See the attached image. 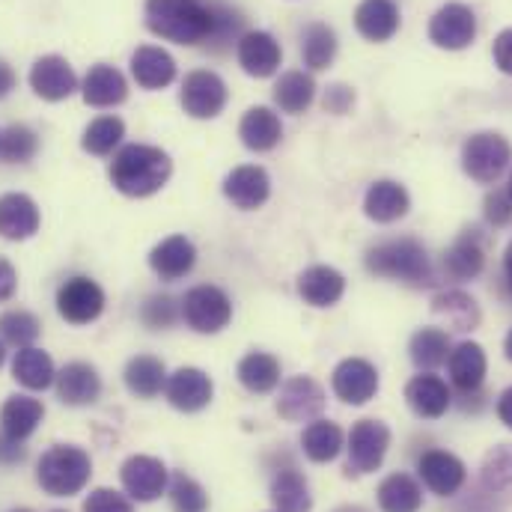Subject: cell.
<instances>
[{
  "mask_svg": "<svg viewBox=\"0 0 512 512\" xmlns=\"http://www.w3.org/2000/svg\"><path fill=\"white\" fill-rule=\"evenodd\" d=\"M146 27L176 45H200L212 33V6L203 0H146Z\"/></svg>",
  "mask_w": 512,
  "mask_h": 512,
  "instance_id": "1",
  "label": "cell"
},
{
  "mask_svg": "<svg viewBox=\"0 0 512 512\" xmlns=\"http://www.w3.org/2000/svg\"><path fill=\"white\" fill-rule=\"evenodd\" d=\"M170 173H173L170 155L146 143H131L120 149V155L111 164V182L126 197H149L161 191Z\"/></svg>",
  "mask_w": 512,
  "mask_h": 512,
  "instance_id": "2",
  "label": "cell"
},
{
  "mask_svg": "<svg viewBox=\"0 0 512 512\" xmlns=\"http://www.w3.org/2000/svg\"><path fill=\"white\" fill-rule=\"evenodd\" d=\"M93 477L90 456L75 444H54L48 453H42L36 480L39 486L54 498H72L78 495Z\"/></svg>",
  "mask_w": 512,
  "mask_h": 512,
  "instance_id": "3",
  "label": "cell"
},
{
  "mask_svg": "<svg viewBox=\"0 0 512 512\" xmlns=\"http://www.w3.org/2000/svg\"><path fill=\"white\" fill-rule=\"evenodd\" d=\"M367 268L379 277L402 280L411 286L432 283V265H429L426 248L414 239H390V242L376 245L367 254Z\"/></svg>",
  "mask_w": 512,
  "mask_h": 512,
  "instance_id": "4",
  "label": "cell"
},
{
  "mask_svg": "<svg viewBox=\"0 0 512 512\" xmlns=\"http://www.w3.org/2000/svg\"><path fill=\"white\" fill-rule=\"evenodd\" d=\"M512 161L510 140L498 131H480L465 140L462 149V167L477 182H495Z\"/></svg>",
  "mask_w": 512,
  "mask_h": 512,
  "instance_id": "5",
  "label": "cell"
},
{
  "mask_svg": "<svg viewBox=\"0 0 512 512\" xmlns=\"http://www.w3.org/2000/svg\"><path fill=\"white\" fill-rule=\"evenodd\" d=\"M182 316L185 322L200 334H218L233 319V301L218 286H194L182 298Z\"/></svg>",
  "mask_w": 512,
  "mask_h": 512,
  "instance_id": "6",
  "label": "cell"
},
{
  "mask_svg": "<svg viewBox=\"0 0 512 512\" xmlns=\"http://www.w3.org/2000/svg\"><path fill=\"white\" fill-rule=\"evenodd\" d=\"M390 447V429L382 420H358L349 435V474L379 471Z\"/></svg>",
  "mask_w": 512,
  "mask_h": 512,
  "instance_id": "7",
  "label": "cell"
},
{
  "mask_svg": "<svg viewBox=\"0 0 512 512\" xmlns=\"http://www.w3.org/2000/svg\"><path fill=\"white\" fill-rule=\"evenodd\" d=\"M57 310L72 325H90L105 310V292L90 277H72L57 292Z\"/></svg>",
  "mask_w": 512,
  "mask_h": 512,
  "instance_id": "8",
  "label": "cell"
},
{
  "mask_svg": "<svg viewBox=\"0 0 512 512\" xmlns=\"http://www.w3.org/2000/svg\"><path fill=\"white\" fill-rule=\"evenodd\" d=\"M474 36H477V15L465 3H447L429 21V39L438 48L462 51L474 42Z\"/></svg>",
  "mask_w": 512,
  "mask_h": 512,
  "instance_id": "9",
  "label": "cell"
},
{
  "mask_svg": "<svg viewBox=\"0 0 512 512\" xmlns=\"http://www.w3.org/2000/svg\"><path fill=\"white\" fill-rule=\"evenodd\" d=\"M227 105V84L215 72H191L182 84V108L194 120H212Z\"/></svg>",
  "mask_w": 512,
  "mask_h": 512,
  "instance_id": "10",
  "label": "cell"
},
{
  "mask_svg": "<svg viewBox=\"0 0 512 512\" xmlns=\"http://www.w3.org/2000/svg\"><path fill=\"white\" fill-rule=\"evenodd\" d=\"M30 87H33L36 96H42L48 102H63L78 90V78H75V69L69 66V60H63L57 54H48V57H39L33 63Z\"/></svg>",
  "mask_w": 512,
  "mask_h": 512,
  "instance_id": "11",
  "label": "cell"
},
{
  "mask_svg": "<svg viewBox=\"0 0 512 512\" xmlns=\"http://www.w3.org/2000/svg\"><path fill=\"white\" fill-rule=\"evenodd\" d=\"M123 486L134 501H155L167 489V468L155 456H131L120 468Z\"/></svg>",
  "mask_w": 512,
  "mask_h": 512,
  "instance_id": "12",
  "label": "cell"
},
{
  "mask_svg": "<svg viewBox=\"0 0 512 512\" xmlns=\"http://www.w3.org/2000/svg\"><path fill=\"white\" fill-rule=\"evenodd\" d=\"M325 408V393L310 376H295L283 384L280 399H277V414L289 423H304L322 414Z\"/></svg>",
  "mask_w": 512,
  "mask_h": 512,
  "instance_id": "13",
  "label": "cell"
},
{
  "mask_svg": "<svg viewBox=\"0 0 512 512\" xmlns=\"http://www.w3.org/2000/svg\"><path fill=\"white\" fill-rule=\"evenodd\" d=\"M334 393L349 402V405H364L376 396L379 390V373L370 361L364 358H346L337 370H334Z\"/></svg>",
  "mask_w": 512,
  "mask_h": 512,
  "instance_id": "14",
  "label": "cell"
},
{
  "mask_svg": "<svg viewBox=\"0 0 512 512\" xmlns=\"http://www.w3.org/2000/svg\"><path fill=\"white\" fill-rule=\"evenodd\" d=\"M417 471H420L423 483L435 495H441V498L456 495L462 489V483H465V465H462V459H456L447 450H429V453H423L420 462H417Z\"/></svg>",
  "mask_w": 512,
  "mask_h": 512,
  "instance_id": "15",
  "label": "cell"
},
{
  "mask_svg": "<svg viewBox=\"0 0 512 512\" xmlns=\"http://www.w3.org/2000/svg\"><path fill=\"white\" fill-rule=\"evenodd\" d=\"M212 393H215L212 379L203 370H197V367H182V370H176L167 379V399H170V405L185 411V414L206 408L212 402Z\"/></svg>",
  "mask_w": 512,
  "mask_h": 512,
  "instance_id": "16",
  "label": "cell"
},
{
  "mask_svg": "<svg viewBox=\"0 0 512 512\" xmlns=\"http://www.w3.org/2000/svg\"><path fill=\"white\" fill-rule=\"evenodd\" d=\"M280 57H283L280 42L271 33H265V30H251V33H245L239 39V63L254 78L274 75L277 66H280Z\"/></svg>",
  "mask_w": 512,
  "mask_h": 512,
  "instance_id": "17",
  "label": "cell"
},
{
  "mask_svg": "<svg viewBox=\"0 0 512 512\" xmlns=\"http://www.w3.org/2000/svg\"><path fill=\"white\" fill-rule=\"evenodd\" d=\"M224 194L239 209H259L268 200V194H271V179H268V173L262 167L245 164V167H236L227 176Z\"/></svg>",
  "mask_w": 512,
  "mask_h": 512,
  "instance_id": "18",
  "label": "cell"
},
{
  "mask_svg": "<svg viewBox=\"0 0 512 512\" xmlns=\"http://www.w3.org/2000/svg\"><path fill=\"white\" fill-rule=\"evenodd\" d=\"M54 382H57L60 402H66V405H93L102 393V379H99L96 367H90L84 361L66 364Z\"/></svg>",
  "mask_w": 512,
  "mask_h": 512,
  "instance_id": "19",
  "label": "cell"
},
{
  "mask_svg": "<svg viewBox=\"0 0 512 512\" xmlns=\"http://www.w3.org/2000/svg\"><path fill=\"white\" fill-rule=\"evenodd\" d=\"M45 417V405L33 396H9L0 408V432L12 441H27Z\"/></svg>",
  "mask_w": 512,
  "mask_h": 512,
  "instance_id": "20",
  "label": "cell"
},
{
  "mask_svg": "<svg viewBox=\"0 0 512 512\" xmlns=\"http://www.w3.org/2000/svg\"><path fill=\"white\" fill-rule=\"evenodd\" d=\"M39 230V209L27 194H3L0 197V236L21 242Z\"/></svg>",
  "mask_w": 512,
  "mask_h": 512,
  "instance_id": "21",
  "label": "cell"
},
{
  "mask_svg": "<svg viewBox=\"0 0 512 512\" xmlns=\"http://www.w3.org/2000/svg\"><path fill=\"white\" fill-rule=\"evenodd\" d=\"M405 399L411 405V411L417 417H426V420H438L447 414L450 408V390L447 382H441L438 376L432 373H423V376H414L408 387H405Z\"/></svg>",
  "mask_w": 512,
  "mask_h": 512,
  "instance_id": "22",
  "label": "cell"
},
{
  "mask_svg": "<svg viewBox=\"0 0 512 512\" xmlns=\"http://www.w3.org/2000/svg\"><path fill=\"white\" fill-rule=\"evenodd\" d=\"M131 75L143 90H164L176 78V63L164 48L143 45L131 57Z\"/></svg>",
  "mask_w": 512,
  "mask_h": 512,
  "instance_id": "23",
  "label": "cell"
},
{
  "mask_svg": "<svg viewBox=\"0 0 512 512\" xmlns=\"http://www.w3.org/2000/svg\"><path fill=\"white\" fill-rule=\"evenodd\" d=\"M298 292L313 307H331L346 292V277L331 265H313L298 277Z\"/></svg>",
  "mask_w": 512,
  "mask_h": 512,
  "instance_id": "24",
  "label": "cell"
},
{
  "mask_svg": "<svg viewBox=\"0 0 512 512\" xmlns=\"http://www.w3.org/2000/svg\"><path fill=\"white\" fill-rule=\"evenodd\" d=\"M81 93H84V102L93 105V108H114L120 102H126L128 87L126 78L114 69V66H93L81 84Z\"/></svg>",
  "mask_w": 512,
  "mask_h": 512,
  "instance_id": "25",
  "label": "cell"
},
{
  "mask_svg": "<svg viewBox=\"0 0 512 512\" xmlns=\"http://www.w3.org/2000/svg\"><path fill=\"white\" fill-rule=\"evenodd\" d=\"M447 367H450V379H453V384L459 390L474 393V390H480V384L486 379L489 361H486L483 346H477V343H459L456 349H450Z\"/></svg>",
  "mask_w": 512,
  "mask_h": 512,
  "instance_id": "26",
  "label": "cell"
},
{
  "mask_svg": "<svg viewBox=\"0 0 512 512\" xmlns=\"http://www.w3.org/2000/svg\"><path fill=\"white\" fill-rule=\"evenodd\" d=\"M194 262H197V251L185 236H170L149 254V265L161 280L185 277L194 268Z\"/></svg>",
  "mask_w": 512,
  "mask_h": 512,
  "instance_id": "27",
  "label": "cell"
},
{
  "mask_svg": "<svg viewBox=\"0 0 512 512\" xmlns=\"http://www.w3.org/2000/svg\"><path fill=\"white\" fill-rule=\"evenodd\" d=\"M355 27L370 42H387L399 30V6L393 0H364L355 12Z\"/></svg>",
  "mask_w": 512,
  "mask_h": 512,
  "instance_id": "28",
  "label": "cell"
},
{
  "mask_svg": "<svg viewBox=\"0 0 512 512\" xmlns=\"http://www.w3.org/2000/svg\"><path fill=\"white\" fill-rule=\"evenodd\" d=\"M411 200H408V191L399 185V182H373L370 191H367V200H364V209H367V218L379 221V224H390V221H399L405 212H408Z\"/></svg>",
  "mask_w": 512,
  "mask_h": 512,
  "instance_id": "29",
  "label": "cell"
},
{
  "mask_svg": "<svg viewBox=\"0 0 512 512\" xmlns=\"http://www.w3.org/2000/svg\"><path fill=\"white\" fill-rule=\"evenodd\" d=\"M12 376H15V382L24 384L27 390H45L48 384L57 379L51 355L36 349V346H24V349L15 352Z\"/></svg>",
  "mask_w": 512,
  "mask_h": 512,
  "instance_id": "30",
  "label": "cell"
},
{
  "mask_svg": "<svg viewBox=\"0 0 512 512\" xmlns=\"http://www.w3.org/2000/svg\"><path fill=\"white\" fill-rule=\"evenodd\" d=\"M239 137L248 149L254 152H268L280 143L283 137V126H280V117L268 108H251L245 117H242V126H239Z\"/></svg>",
  "mask_w": 512,
  "mask_h": 512,
  "instance_id": "31",
  "label": "cell"
},
{
  "mask_svg": "<svg viewBox=\"0 0 512 512\" xmlns=\"http://www.w3.org/2000/svg\"><path fill=\"white\" fill-rule=\"evenodd\" d=\"M271 504L277 512H310L313 510V498H310V486L298 471H280L271 483Z\"/></svg>",
  "mask_w": 512,
  "mask_h": 512,
  "instance_id": "32",
  "label": "cell"
},
{
  "mask_svg": "<svg viewBox=\"0 0 512 512\" xmlns=\"http://www.w3.org/2000/svg\"><path fill=\"white\" fill-rule=\"evenodd\" d=\"M379 507L382 512H420L423 492L417 480L408 474H390L379 486Z\"/></svg>",
  "mask_w": 512,
  "mask_h": 512,
  "instance_id": "33",
  "label": "cell"
},
{
  "mask_svg": "<svg viewBox=\"0 0 512 512\" xmlns=\"http://www.w3.org/2000/svg\"><path fill=\"white\" fill-rule=\"evenodd\" d=\"M313 96H316V84L307 72H286L274 84V102L286 114H304L313 105Z\"/></svg>",
  "mask_w": 512,
  "mask_h": 512,
  "instance_id": "34",
  "label": "cell"
},
{
  "mask_svg": "<svg viewBox=\"0 0 512 512\" xmlns=\"http://www.w3.org/2000/svg\"><path fill=\"white\" fill-rule=\"evenodd\" d=\"M432 310H435L450 328H456V331H471V328L480 325V307H477V301H474L471 295H465V292H456V289L441 292V295L432 301Z\"/></svg>",
  "mask_w": 512,
  "mask_h": 512,
  "instance_id": "35",
  "label": "cell"
},
{
  "mask_svg": "<svg viewBox=\"0 0 512 512\" xmlns=\"http://www.w3.org/2000/svg\"><path fill=\"white\" fill-rule=\"evenodd\" d=\"M126 387L140 396V399H152L161 393V387L167 384V373H164V364L158 358H149V355H137L131 358L126 367Z\"/></svg>",
  "mask_w": 512,
  "mask_h": 512,
  "instance_id": "36",
  "label": "cell"
},
{
  "mask_svg": "<svg viewBox=\"0 0 512 512\" xmlns=\"http://www.w3.org/2000/svg\"><path fill=\"white\" fill-rule=\"evenodd\" d=\"M301 444H304V453L313 459V462H331L337 459V453L343 450V429L331 420H313L304 435H301Z\"/></svg>",
  "mask_w": 512,
  "mask_h": 512,
  "instance_id": "37",
  "label": "cell"
},
{
  "mask_svg": "<svg viewBox=\"0 0 512 512\" xmlns=\"http://www.w3.org/2000/svg\"><path fill=\"white\" fill-rule=\"evenodd\" d=\"M408 352L417 370H435L450 358V337L441 328H423L411 337Z\"/></svg>",
  "mask_w": 512,
  "mask_h": 512,
  "instance_id": "38",
  "label": "cell"
},
{
  "mask_svg": "<svg viewBox=\"0 0 512 512\" xmlns=\"http://www.w3.org/2000/svg\"><path fill=\"white\" fill-rule=\"evenodd\" d=\"M239 382L251 393H268L280 382V361L268 352H251L239 364Z\"/></svg>",
  "mask_w": 512,
  "mask_h": 512,
  "instance_id": "39",
  "label": "cell"
},
{
  "mask_svg": "<svg viewBox=\"0 0 512 512\" xmlns=\"http://www.w3.org/2000/svg\"><path fill=\"white\" fill-rule=\"evenodd\" d=\"M444 265H447V271L456 277V280H471V277H477L480 271H483V265H486V254H483V245H480V239L477 236H462L447 254H444Z\"/></svg>",
  "mask_w": 512,
  "mask_h": 512,
  "instance_id": "40",
  "label": "cell"
},
{
  "mask_svg": "<svg viewBox=\"0 0 512 512\" xmlns=\"http://www.w3.org/2000/svg\"><path fill=\"white\" fill-rule=\"evenodd\" d=\"M337 54V36L328 24H310L301 33V57L310 69H328Z\"/></svg>",
  "mask_w": 512,
  "mask_h": 512,
  "instance_id": "41",
  "label": "cell"
},
{
  "mask_svg": "<svg viewBox=\"0 0 512 512\" xmlns=\"http://www.w3.org/2000/svg\"><path fill=\"white\" fill-rule=\"evenodd\" d=\"M209 6H212V33H209L206 45L212 51H224V48H230L233 42H239L245 36L242 33L245 18H242L239 9H233L227 3H209Z\"/></svg>",
  "mask_w": 512,
  "mask_h": 512,
  "instance_id": "42",
  "label": "cell"
},
{
  "mask_svg": "<svg viewBox=\"0 0 512 512\" xmlns=\"http://www.w3.org/2000/svg\"><path fill=\"white\" fill-rule=\"evenodd\" d=\"M123 137H126L123 120H117V117H102V120H96V123L87 126L81 146H84L90 155H108V152H114V146H117Z\"/></svg>",
  "mask_w": 512,
  "mask_h": 512,
  "instance_id": "43",
  "label": "cell"
},
{
  "mask_svg": "<svg viewBox=\"0 0 512 512\" xmlns=\"http://www.w3.org/2000/svg\"><path fill=\"white\" fill-rule=\"evenodd\" d=\"M39 331H42L39 319L33 313H27V310H9V313L0 316V334H3V340L12 343V346H18V349L33 346L36 337H39Z\"/></svg>",
  "mask_w": 512,
  "mask_h": 512,
  "instance_id": "44",
  "label": "cell"
},
{
  "mask_svg": "<svg viewBox=\"0 0 512 512\" xmlns=\"http://www.w3.org/2000/svg\"><path fill=\"white\" fill-rule=\"evenodd\" d=\"M39 149V137L36 131L27 126H9L0 134V155L9 161V164H24L36 155Z\"/></svg>",
  "mask_w": 512,
  "mask_h": 512,
  "instance_id": "45",
  "label": "cell"
},
{
  "mask_svg": "<svg viewBox=\"0 0 512 512\" xmlns=\"http://www.w3.org/2000/svg\"><path fill=\"white\" fill-rule=\"evenodd\" d=\"M170 504H173V512H206L209 510V495L197 480L176 474L170 483Z\"/></svg>",
  "mask_w": 512,
  "mask_h": 512,
  "instance_id": "46",
  "label": "cell"
},
{
  "mask_svg": "<svg viewBox=\"0 0 512 512\" xmlns=\"http://www.w3.org/2000/svg\"><path fill=\"white\" fill-rule=\"evenodd\" d=\"M140 319L146 328L158 331V328H170L179 319V304L170 295H152L143 301L140 307Z\"/></svg>",
  "mask_w": 512,
  "mask_h": 512,
  "instance_id": "47",
  "label": "cell"
},
{
  "mask_svg": "<svg viewBox=\"0 0 512 512\" xmlns=\"http://www.w3.org/2000/svg\"><path fill=\"white\" fill-rule=\"evenodd\" d=\"M483 480L492 492H512V447H501L486 459Z\"/></svg>",
  "mask_w": 512,
  "mask_h": 512,
  "instance_id": "48",
  "label": "cell"
},
{
  "mask_svg": "<svg viewBox=\"0 0 512 512\" xmlns=\"http://www.w3.org/2000/svg\"><path fill=\"white\" fill-rule=\"evenodd\" d=\"M84 512H134V507L126 495H120L114 489H96L84 501Z\"/></svg>",
  "mask_w": 512,
  "mask_h": 512,
  "instance_id": "49",
  "label": "cell"
},
{
  "mask_svg": "<svg viewBox=\"0 0 512 512\" xmlns=\"http://www.w3.org/2000/svg\"><path fill=\"white\" fill-rule=\"evenodd\" d=\"M486 218L495 224V227H504L512 221V200L507 194H489L486 197Z\"/></svg>",
  "mask_w": 512,
  "mask_h": 512,
  "instance_id": "50",
  "label": "cell"
},
{
  "mask_svg": "<svg viewBox=\"0 0 512 512\" xmlns=\"http://www.w3.org/2000/svg\"><path fill=\"white\" fill-rule=\"evenodd\" d=\"M352 102H355V93L349 87H343V84H334L325 93V111L328 114H346L352 108Z\"/></svg>",
  "mask_w": 512,
  "mask_h": 512,
  "instance_id": "51",
  "label": "cell"
},
{
  "mask_svg": "<svg viewBox=\"0 0 512 512\" xmlns=\"http://www.w3.org/2000/svg\"><path fill=\"white\" fill-rule=\"evenodd\" d=\"M27 459V447L24 441H12L0 432V465L3 468H12V465H21Z\"/></svg>",
  "mask_w": 512,
  "mask_h": 512,
  "instance_id": "52",
  "label": "cell"
},
{
  "mask_svg": "<svg viewBox=\"0 0 512 512\" xmlns=\"http://www.w3.org/2000/svg\"><path fill=\"white\" fill-rule=\"evenodd\" d=\"M492 54H495L498 69H501V72H507V75H512V27L510 30H504V33L495 39Z\"/></svg>",
  "mask_w": 512,
  "mask_h": 512,
  "instance_id": "53",
  "label": "cell"
},
{
  "mask_svg": "<svg viewBox=\"0 0 512 512\" xmlns=\"http://www.w3.org/2000/svg\"><path fill=\"white\" fill-rule=\"evenodd\" d=\"M15 283H18V277H15V268H12L6 259H0V301L12 298V292H15Z\"/></svg>",
  "mask_w": 512,
  "mask_h": 512,
  "instance_id": "54",
  "label": "cell"
},
{
  "mask_svg": "<svg viewBox=\"0 0 512 512\" xmlns=\"http://www.w3.org/2000/svg\"><path fill=\"white\" fill-rule=\"evenodd\" d=\"M498 417L507 429H512V387H507L498 399Z\"/></svg>",
  "mask_w": 512,
  "mask_h": 512,
  "instance_id": "55",
  "label": "cell"
},
{
  "mask_svg": "<svg viewBox=\"0 0 512 512\" xmlns=\"http://www.w3.org/2000/svg\"><path fill=\"white\" fill-rule=\"evenodd\" d=\"M12 87H15V72L0 60V99H3V96H9V90H12Z\"/></svg>",
  "mask_w": 512,
  "mask_h": 512,
  "instance_id": "56",
  "label": "cell"
},
{
  "mask_svg": "<svg viewBox=\"0 0 512 512\" xmlns=\"http://www.w3.org/2000/svg\"><path fill=\"white\" fill-rule=\"evenodd\" d=\"M504 268H507V280H510V289H512V245L507 248V259H504Z\"/></svg>",
  "mask_w": 512,
  "mask_h": 512,
  "instance_id": "57",
  "label": "cell"
},
{
  "mask_svg": "<svg viewBox=\"0 0 512 512\" xmlns=\"http://www.w3.org/2000/svg\"><path fill=\"white\" fill-rule=\"evenodd\" d=\"M504 352H507V358L512 361V331L507 334V340H504Z\"/></svg>",
  "mask_w": 512,
  "mask_h": 512,
  "instance_id": "58",
  "label": "cell"
},
{
  "mask_svg": "<svg viewBox=\"0 0 512 512\" xmlns=\"http://www.w3.org/2000/svg\"><path fill=\"white\" fill-rule=\"evenodd\" d=\"M337 512H367V510H364V507H340Z\"/></svg>",
  "mask_w": 512,
  "mask_h": 512,
  "instance_id": "59",
  "label": "cell"
},
{
  "mask_svg": "<svg viewBox=\"0 0 512 512\" xmlns=\"http://www.w3.org/2000/svg\"><path fill=\"white\" fill-rule=\"evenodd\" d=\"M3 361H6V349H3V340H0V367H3Z\"/></svg>",
  "mask_w": 512,
  "mask_h": 512,
  "instance_id": "60",
  "label": "cell"
},
{
  "mask_svg": "<svg viewBox=\"0 0 512 512\" xmlns=\"http://www.w3.org/2000/svg\"><path fill=\"white\" fill-rule=\"evenodd\" d=\"M507 197H510V200H512V176H510V188H507Z\"/></svg>",
  "mask_w": 512,
  "mask_h": 512,
  "instance_id": "61",
  "label": "cell"
},
{
  "mask_svg": "<svg viewBox=\"0 0 512 512\" xmlns=\"http://www.w3.org/2000/svg\"><path fill=\"white\" fill-rule=\"evenodd\" d=\"M9 512H33V510H24V507H21V510H9Z\"/></svg>",
  "mask_w": 512,
  "mask_h": 512,
  "instance_id": "62",
  "label": "cell"
},
{
  "mask_svg": "<svg viewBox=\"0 0 512 512\" xmlns=\"http://www.w3.org/2000/svg\"><path fill=\"white\" fill-rule=\"evenodd\" d=\"M57 512H63V510H57Z\"/></svg>",
  "mask_w": 512,
  "mask_h": 512,
  "instance_id": "63",
  "label": "cell"
}]
</instances>
